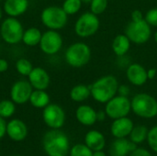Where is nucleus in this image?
I'll return each instance as SVG.
<instances>
[{
  "label": "nucleus",
  "mask_w": 157,
  "mask_h": 156,
  "mask_svg": "<svg viewBox=\"0 0 157 156\" xmlns=\"http://www.w3.org/2000/svg\"><path fill=\"white\" fill-rule=\"evenodd\" d=\"M124 34L132 43L144 44L150 40L152 29L151 26L144 18L140 20H131L125 28Z\"/></svg>",
  "instance_id": "5"
},
{
  "label": "nucleus",
  "mask_w": 157,
  "mask_h": 156,
  "mask_svg": "<svg viewBox=\"0 0 157 156\" xmlns=\"http://www.w3.org/2000/svg\"><path fill=\"white\" fill-rule=\"evenodd\" d=\"M15 156H18V155H15Z\"/></svg>",
  "instance_id": "44"
},
{
  "label": "nucleus",
  "mask_w": 157,
  "mask_h": 156,
  "mask_svg": "<svg viewBox=\"0 0 157 156\" xmlns=\"http://www.w3.org/2000/svg\"><path fill=\"white\" fill-rule=\"evenodd\" d=\"M28 77L33 89L46 90L51 84V77L48 72L41 67L33 68Z\"/></svg>",
  "instance_id": "14"
},
{
  "label": "nucleus",
  "mask_w": 157,
  "mask_h": 156,
  "mask_svg": "<svg viewBox=\"0 0 157 156\" xmlns=\"http://www.w3.org/2000/svg\"><path fill=\"white\" fill-rule=\"evenodd\" d=\"M148 131H149L148 129L144 125H139V126L133 127V129L130 134L131 141L136 144L143 143L144 141H145L147 139Z\"/></svg>",
  "instance_id": "25"
},
{
  "label": "nucleus",
  "mask_w": 157,
  "mask_h": 156,
  "mask_svg": "<svg viewBox=\"0 0 157 156\" xmlns=\"http://www.w3.org/2000/svg\"><path fill=\"white\" fill-rule=\"evenodd\" d=\"M24 29L20 21L17 17H8L1 24L0 35L3 40L14 45L22 41Z\"/></svg>",
  "instance_id": "8"
},
{
  "label": "nucleus",
  "mask_w": 157,
  "mask_h": 156,
  "mask_svg": "<svg viewBox=\"0 0 157 156\" xmlns=\"http://www.w3.org/2000/svg\"><path fill=\"white\" fill-rule=\"evenodd\" d=\"M89 4L90 11L97 16L103 14L108 7V0H92Z\"/></svg>",
  "instance_id": "30"
},
{
  "label": "nucleus",
  "mask_w": 157,
  "mask_h": 156,
  "mask_svg": "<svg viewBox=\"0 0 157 156\" xmlns=\"http://www.w3.org/2000/svg\"><path fill=\"white\" fill-rule=\"evenodd\" d=\"M132 110L131 100L128 97L115 96L106 103L105 112L107 116L112 120L127 117Z\"/></svg>",
  "instance_id": "9"
},
{
  "label": "nucleus",
  "mask_w": 157,
  "mask_h": 156,
  "mask_svg": "<svg viewBox=\"0 0 157 156\" xmlns=\"http://www.w3.org/2000/svg\"><path fill=\"white\" fill-rule=\"evenodd\" d=\"M100 27L98 16L91 11L82 14L75 24V32L80 38H89L95 35Z\"/></svg>",
  "instance_id": "7"
},
{
  "label": "nucleus",
  "mask_w": 157,
  "mask_h": 156,
  "mask_svg": "<svg viewBox=\"0 0 157 156\" xmlns=\"http://www.w3.org/2000/svg\"><path fill=\"white\" fill-rule=\"evenodd\" d=\"M91 96L90 86L76 85L70 91V97L75 102H83Z\"/></svg>",
  "instance_id": "23"
},
{
  "label": "nucleus",
  "mask_w": 157,
  "mask_h": 156,
  "mask_svg": "<svg viewBox=\"0 0 157 156\" xmlns=\"http://www.w3.org/2000/svg\"><path fill=\"white\" fill-rule=\"evenodd\" d=\"M2 17H3V10H2V8H1V6H0V20H1Z\"/></svg>",
  "instance_id": "42"
},
{
  "label": "nucleus",
  "mask_w": 157,
  "mask_h": 156,
  "mask_svg": "<svg viewBox=\"0 0 157 156\" xmlns=\"http://www.w3.org/2000/svg\"><path fill=\"white\" fill-rule=\"evenodd\" d=\"M154 40H155V41L157 43V30L155 31V36H154Z\"/></svg>",
  "instance_id": "41"
},
{
  "label": "nucleus",
  "mask_w": 157,
  "mask_h": 156,
  "mask_svg": "<svg viewBox=\"0 0 157 156\" xmlns=\"http://www.w3.org/2000/svg\"><path fill=\"white\" fill-rule=\"evenodd\" d=\"M33 87L29 80H18L15 82L10 89L11 100L17 105H23L29 101Z\"/></svg>",
  "instance_id": "12"
},
{
  "label": "nucleus",
  "mask_w": 157,
  "mask_h": 156,
  "mask_svg": "<svg viewBox=\"0 0 157 156\" xmlns=\"http://www.w3.org/2000/svg\"><path fill=\"white\" fill-rule=\"evenodd\" d=\"M131 93V89L126 85H120L118 88V94L122 97H128Z\"/></svg>",
  "instance_id": "34"
},
{
  "label": "nucleus",
  "mask_w": 157,
  "mask_h": 156,
  "mask_svg": "<svg viewBox=\"0 0 157 156\" xmlns=\"http://www.w3.org/2000/svg\"><path fill=\"white\" fill-rule=\"evenodd\" d=\"M42 33L40 30L37 28H29L26 30H24L22 41L25 45L29 47H34L36 45L40 44V39H41Z\"/></svg>",
  "instance_id": "24"
},
{
  "label": "nucleus",
  "mask_w": 157,
  "mask_h": 156,
  "mask_svg": "<svg viewBox=\"0 0 157 156\" xmlns=\"http://www.w3.org/2000/svg\"><path fill=\"white\" fill-rule=\"evenodd\" d=\"M132 41L125 34L117 35L112 41V51L118 57L125 56L131 49Z\"/></svg>",
  "instance_id": "21"
},
{
  "label": "nucleus",
  "mask_w": 157,
  "mask_h": 156,
  "mask_svg": "<svg viewBox=\"0 0 157 156\" xmlns=\"http://www.w3.org/2000/svg\"><path fill=\"white\" fill-rule=\"evenodd\" d=\"M70 156H93V151L86 144H75L70 150Z\"/></svg>",
  "instance_id": "29"
},
{
  "label": "nucleus",
  "mask_w": 157,
  "mask_h": 156,
  "mask_svg": "<svg viewBox=\"0 0 157 156\" xmlns=\"http://www.w3.org/2000/svg\"><path fill=\"white\" fill-rule=\"evenodd\" d=\"M133 127L132 120L128 117H123L114 120L110 127V131L115 138H125L131 134Z\"/></svg>",
  "instance_id": "15"
},
{
  "label": "nucleus",
  "mask_w": 157,
  "mask_h": 156,
  "mask_svg": "<svg viewBox=\"0 0 157 156\" xmlns=\"http://www.w3.org/2000/svg\"><path fill=\"white\" fill-rule=\"evenodd\" d=\"M16 69L19 74L23 76H29V74L33 69V66L29 60L25 58H20L16 63Z\"/></svg>",
  "instance_id": "28"
},
{
  "label": "nucleus",
  "mask_w": 157,
  "mask_h": 156,
  "mask_svg": "<svg viewBox=\"0 0 157 156\" xmlns=\"http://www.w3.org/2000/svg\"><path fill=\"white\" fill-rule=\"evenodd\" d=\"M144 18V15H143V12L141 10H134L132 11V20H140V19H143Z\"/></svg>",
  "instance_id": "36"
},
{
  "label": "nucleus",
  "mask_w": 157,
  "mask_h": 156,
  "mask_svg": "<svg viewBox=\"0 0 157 156\" xmlns=\"http://www.w3.org/2000/svg\"><path fill=\"white\" fill-rule=\"evenodd\" d=\"M130 156H152L149 151L144 148H136L134 151H132Z\"/></svg>",
  "instance_id": "33"
},
{
  "label": "nucleus",
  "mask_w": 157,
  "mask_h": 156,
  "mask_svg": "<svg viewBox=\"0 0 157 156\" xmlns=\"http://www.w3.org/2000/svg\"><path fill=\"white\" fill-rule=\"evenodd\" d=\"M126 76L128 81L136 86H144L148 80L147 70L144 68V66L137 63H131L127 66Z\"/></svg>",
  "instance_id": "13"
},
{
  "label": "nucleus",
  "mask_w": 157,
  "mask_h": 156,
  "mask_svg": "<svg viewBox=\"0 0 157 156\" xmlns=\"http://www.w3.org/2000/svg\"><path fill=\"white\" fill-rule=\"evenodd\" d=\"M132 110L144 119H153L157 116V100L147 93H139L131 100Z\"/></svg>",
  "instance_id": "3"
},
{
  "label": "nucleus",
  "mask_w": 157,
  "mask_h": 156,
  "mask_svg": "<svg viewBox=\"0 0 157 156\" xmlns=\"http://www.w3.org/2000/svg\"><path fill=\"white\" fill-rule=\"evenodd\" d=\"M39 46L43 53L54 55L63 47V38L58 31L49 29L42 33Z\"/></svg>",
  "instance_id": "11"
},
{
  "label": "nucleus",
  "mask_w": 157,
  "mask_h": 156,
  "mask_svg": "<svg viewBox=\"0 0 157 156\" xmlns=\"http://www.w3.org/2000/svg\"><path fill=\"white\" fill-rule=\"evenodd\" d=\"M83 2L81 0H64L63 4V9L68 15H75L81 9Z\"/></svg>",
  "instance_id": "27"
},
{
  "label": "nucleus",
  "mask_w": 157,
  "mask_h": 156,
  "mask_svg": "<svg viewBox=\"0 0 157 156\" xmlns=\"http://www.w3.org/2000/svg\"><path fill=\"white\" fill-rule=\"evenodd\" d=\"M119 86V81L114 75L102 76L90 86L91 97L97 102L106 104L118 94Z\"/></svg>",
  "instance_id": "1"
},
{
  "label": "nucleus",
  "mask_w": 157,
  "mask_h": 156,
  "mask_svg": "<svg viewBox=\"0 0 157 156\" xmlns=\"http://www.w3.org/2000/svg\"><path fill=\"white\" fill-rule=\"evenodd\" d=\"M6 134L15 142L23 141L28 135L27 125L22 120L14 119L6 124Z\"/></svg>",
  "instance_id": "16"
},
{
  "label": "nucleus",
  "mask_w": 157,
  "mask_h": 156,
  "mask_svg": "<svg viewBox=\"0 0 157 156\" xmlns=\"http://www.w3.org/2000/svg\"><path fill=\"white\" fill-rule=\"evenodd\" d=\"M147 142L149 144V147L157 153V126L153 127L149 131L147 135Z\"/></svg>",
  "instance_id": "31"
},
{
  "label": "nucleus",
  "mask_w": 157,
  "mask_h": 156,
  "mask_svg": "<svg viewBox=\"0 0 157 156\" xmlns=\"http://www.w3.org/2000/svg\"><path fill=\"white\" fill-rule=\"evenodd\" d=\"M156 156H157V155H156Z\"/></svg>",
  "instance_id": "45"
},
{
  "label": "nucleus",
  "mask_w": 157,
  "mask_h": 156,
  "mask_svg": "<svg viewBox=\"0 0 157 156\" xmlns=\"http://www.w3.org/2000/svg\"><path fill=\"white\" fill-rule=\"evenodd\" d=\"M30 104L37 108H44L50 104V97L45 90H33L29 97Z\"/></svg>",
  "instance_id": "22"
},
{
  "label": "nucleus",
  "mask_w": 157,
  "mask_h": 156,
  "mask_svg": "<svg viewBox=\"0 0 157 156\" xmlns=\"http://www.w3.org/2000/svg\"><path fill=\"white\" fill-rule=\"evenodd\" d=\"M106 116H107V114H106L105 111H98V112H97V119H98V121L104 120Z\"/></svg>",
  "instance_id": "39"
},
{
  "label": "nucleus",
  "mask_w": 157,
  "mask_h": 156,
  "mask_svg": "<svg viewBox=\"0 0 157 156\" xmlns=\"http://www.w3.org/2000/svg\"><path fill=\"white\" fill-rule=\"evenodd\" d=\"M42 119L49 128L59 130L65 122V112L59 105L49 104L43 108Z\"/></svg>",
  "instance_id": "10"
},
{
  "label": "nucleus",
  "mask_w": 157,
  "mask_h": 156,
  "mask_svg": "<svg viewBox=\"0 0 157 156\" xmlns=\"http://www.w3.org/2000/svg\"><path fill=\"white\" fill-rule=\"evenodd\" d=\"M157 74V70L155 68H150L149 70H147V76H148V80H153Z\"/></svg>",
  "instance_id": "38"
},
{
  "label": "nucleus",
  "mask_w": 157,
  "mask_h": 156,
  "mask_svg": "<svg viewBox=\"0 0 157 156\" xmlns=\"http://www.w3.org/2000/svg\"><path fill=\"white\" fill-rule=\"evenodd\" d=\"M64 59L71 67L81 68L89 63L91 59V49L85 42H75L67 48L64 53Z\"/></svg>",
  "instance_id": "4"
},
{
  "label": "nucleus",
  "mask_w": 157,
  "mask_h": 156,
  "mask_svg": "<svg viewBox=\"0 0 157 156\" xmlns=\"http://www.w3.org/2000/svg\"><path fill=\"white\" fill-rule=\"evenodd\" d=\"M93 156H106V154L101 150V151H95L93 152Z\"/></svg>",
  "instance_id": "40"
},
{
  "label": "nucleus",
  "mask_w": 157,
  "mask_h": 156,
  "mask_svg": "<svg viewBox=\"0 0 157 156\" xmlns=\"http://www.w3.org/2000/svg\"><path fill=\"white\" fill-rule=\"evenodd\" d=\"M144 19L151 27L157 28V7L151 8L144 16Z\"/></svg>",
  "instance_id": "32"
},
{
  "label": "nucleus",
  "mask_w": 157,
  "mask_h": 156,
  "mask_svg": "<svg viewBox=\"0 0 157 156\" xmlns=\"http://www.w3.org/2000/svg\"><path fill=\"white\" fill-rule=\"evenodd\" d=\"M81 1H82L83 3H90L92 0H81Z\"/></svg>",
  "instance_id": "43"
},
{
  "label": "nucleus",
  "mask_w": 157,
  "mask_h": 156,
  "mask_svg": "<svg viewBox=\"0 0 157 156\" xmlns=\"http://www.w3.org/2000/svg\"><path fill=\"white\" fill-rule=\"evenodd\" d=\"M76 120L85 126H92L97 121V111L88 105H82L75 111Z\"/></svg>",
  "instance_id": "19"
},
{
  "label": "nucleus",
  "mask_w": 157,
  "mask_h": 156,
  "mask_svg": "<svg viewBox=\"0 0 157 156\" xmlns=\"http://www.w3.org/2000/svg\"><path fill=\"white\" fill-rule=\"evenodd\" d=\"M8 69V63L5 59L0 58V73H4Z\"/></svg>",
  "instance_id": "37"
},
{
  "label": "nucleus",
  "mask_w": 157,
  "mask_h": 156,
  "mask_svg": "<svg viewBox=\"0 0 157 156\" xmlns=\"http://www.w3.org/2000/svg\"><path fill=\"white\" fill-rule=\"evenodd\" d=\"M29 7L28 0H6L3 9L8 17H17L24 14Z\"/></svg>",
  "instance_id": "18"
},
{
  "label": "nucleus",
  "mask_w": 157,
  "mask_h": 156,
  "mask_svg": "<svg viewBox=\"0 0 157 156\" xmlns=\"http://www.w3.org/2000/svg\"><path fill=\"white\" fill-rule=\"evenodd\" d=\"M42 146L49 156H66L70 149L67 135L59 130L53 129L43 136Z\"/></svg>",
  "instance_id": "2"
},
{
  "label": "nucleus",
  "mask_w": 157,
  "mask_h": 156,
  "mask_svg": "<svg viewBox=\"0 0 157 156\" xmlns=\"http://www.w3.org/2000/svg\"><path fill=\"white\" fill-rule=\"evenodd\" d=\"M136 143L125 138H116L109 146L110 156H127L136 149Z\"/></svg>",
  "instance_id": "17"
},
{
  "label": "nucleus",
  "mask_w": 157,
  "mask_h": 156,
  "mask_svg": "<svg viewBox=\"0 0 157 156\" xmlns=\"http://www.w3.org/2000/svg\"><path fill=\"white\" fill-rule=\"evenodd\" d=\"M42 24L49 29L58 30L63 29L68 21V15L63 7L50 6L44 8L40 15Z\"/></svg>",
  "instance_id": "6"
},
{
  "label": "nucleus",
  "mask_w": 157,
  "mask_h": 156,
  "mask_svg": "<svg viewBox=\"0 0 157 156\" xmlns=\"http://www.w3.org/2000/svg\"><path fill=\"white\" fill-rule=\"evenodd\" d=\"M16 111L15 103L12 100H2L0 101V117L4 119L10 118Z\"/></svg>",
  "instance_id": "26"
},
{
  "label": "nucleus",
  "mask_w": 157,
  "mask_h": 156,
  "mask_svg": "<svg viewBox=\"0 0 157 156\" xmlns=\"http://www.w3.org/2000/svg\"><path fill=\"white\" fill-rule=\"evenodd\" d=\"M6 122L5 121V119L0 117V140L6 135Z\"/></svg>",
  "instance_id": "35"
},
{
  "label": "nucleus",
  "mask_w": 157,
  "mask_h": 156,
  "mask_svg": "<svg viewBox=\"0 0 157 156\" xmlns=\"http://www.w3.org/2000/svg\"><path fill=\"white\" fill-rule=\"evenodd\" d=\"M85 143L86 145L88 148H90L93 152L101 151L105 147L106 139L101 132L98 131H90L86 135Z\"/></svg>",
  "instance_id": "20"
}]
</instances>
